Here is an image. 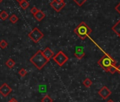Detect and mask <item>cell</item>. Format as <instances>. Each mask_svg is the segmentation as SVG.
<instances>
[{
  "label": "cell",
  "instance_id": "cell-1",
  "mask_svg": "<svg viewBox=\"0 0 120 102\" xmlns=\"http://www.w3.org/2000/svg\"><path fill=\"white\" fill-rule=\"evenodd\" d=\"M30 62L38 70H40L49 63V60L44 56L42 50H38L36 53L30 58Z\"/></svg>",
  "mask_w": 120,
  "mask_h": 102
},
{
  "label": "cell",
  "instance_id": "cell-2",
  "mask_svg": "<svg viewBox=\"0 0 120 102\" xmlns=\"http://www.w3.org/2000/svg\"><path fill=\"white\" fill-rule=\"evenodd\" d=\"M74 31L81 39L84 40L92 33V29L84 21H82L76 28H74Z\"/></svg>",
  "mask_w": 120,
  "mask_h": 102
},
{
  "label": "cell",
  "instance_id": "cell-3",
  "mask_svg": "<svg viewBox=\"0 0 120 102\" xmlns=\"http://www.w3.org/2000/svg\"><path fill=\"white\" fill-rule=\"evenodd\" d=\"M98 64L106 72L108 71L109 68L116 65V61L108 54H105L98 62Z\"/></svg>",
  "mask_w": 120,
  "mask_h": 102
},
{
  "label": "cell",
  "instance_id": "cell-4",
  "mask_svg": "<svg viewBox=\"0 0 120 102\" xmlns=\"http://www.w3.org/2000/svg\"><path fill=\"white\" fill-rule=\"evenodd\" d=\"M52 58H53V60L59 67H62L69 60V58L63 51H59L55 55H54Z\"/></svg>",
  "mask_w": 120,
  "mask_h": 102
},
{
  "label": "cell",
  "instance_id": "cell-5",
  "mask_svg": "<svg viewBox=\"0 0 120 102\" xmlns=\"http://www.w3.org/2000/svg\"><path fill=\"white\" fill-rule=\"evenodd\" d=\"M28 35L34 43H37L44 37V33L40 31L39 28L35 27L28 33Z\"/></svg>",
  "mask_w": 120,
  "mask_h": 102
},
{
  "label": "cell",
  "instance_id": "cell-6",
  "mask_svg": "<svg viewBox=\"0 0 120 102\" xmlns=\"http://www.w3.org/2000/svg\"><path fill=\"white\" fill-rule=\"evenodd\" d=\"M11 91H12V89L7 83H4L0 86V94L4 97H7V96H9Z\"/></svg>",
  "mask_w": 120,
  "mask_h": 102
},
{
  "label": "cell",
  "instance_id": "cell-7",
  "mask_svg": "<svg viewBox=\"0 0 120 102\" xmlns=\"http://www.w3.org/2000/svg\"><path fill=\"white\" fill-rule=\"evenodd\" d=\"M98 94H99L103 99H106V98H107L112 94V92H111V91L108 89L107 86H102V87L98 91Z\"/></svg>",
  "mask_w": 120,
  "mask_h": 102
},
{
  "label": "cell",
  "instance_id": "cell-8",
  "mask_svg": "<svg viewBox=\"0 0 120 102\" xmlns=\"http://www.w3.org/2000/svg\"><path fill=\"white\" fill-rule=\"evenodd\" d=\"M74 55L76 58L81 60L82 59L84 56H85V52H84V50L82 47L81 46H77L76 47V50H75V53H74Z\"/></svg>",
  "mask_w": 120,
  "mask_h": 102
},
{
  "label": "cell",
  "instance_id": "cell-9",
  "mask_svg": "<svg viewBox=\"0 0 120 102\" xmlns=\"http://www.w3.org/2000/svg\"><path fill=\"white\" fill-rule=\"evenodd\" d=\"M50 6L56 12H59L60 11H61L64 7H65V5H66V4H65V2H62V3H56V2H52L50 4Z\"/></svg>",
  "mask_w": 120,
  "mask_h": 102
},
{
  "label": "cell",
  "instance_id": "cell-10",
  "mask_svg": "<svg viewBox=\"0 0 120 102\" xmlns=\"http://www.w3.org/2000/svg\"><path fill=\"white\" fill-rule=\"evenodd\" d=\"M42 54L44 55V56L48 60H49L52 58H53L54 57V52L53 51L49 48V47H47L43 51H42Z\"/></svg>",
  "mask_w": 120,
  "mask_h": 102
},
{
  "label": "cell",
  "instance_id": "cell-11",
  "mask_svg": "<svg viewBox=\"0 0 120 102\" xmlns=\"http://www.w3.org/2000/svg\"><path fill=\"white\" fill-rule=\"evenodd\" d=\"M112 29L117 35H119L120 37V20L119 21H117L116 24H115L112 26Z\"/></svg>",
  "mask_w": 120,
  "mask_h": 102
},
{
  "label": "cell",
  "instance_id": "cell-12",
  "mask_svg": "<svg viewBox=\"0 0 120 102\" xmlns=\"http://www.w3.org/2000/svg\"><path fill=\"white\" fill-rule=\"evenodd\" d=\"M33 16H34V17H35L38 21H41L45 17V13H44L43 12L40 11V10H39V11H38L36 14H35Z\"/></svg>",
  "mask_w": 120,
  "mask_h": 102
},
{
  "label": "cell",
  "instance_id": "cell-13",
  "mask_svg": "<svg viewBox=\"0 0 120 102\" xmlns=\"http://www.w3.org/2000/svg\"><path fill=\"white\" fill-rule=\"evenodd\" d=\"M5 64H6V65H7L9 68H10V69H11V68H13V67L15 66L16 63H15V61H14L13 59L9 58L7 61H6Z\"/></svg>",
  "mask_w": 120,
  "mask_h": 102
},
{
  "label": "cell",
  "instance_id": "cell-14",
  "mask_svg": "<svg viewBox=\"0 0 120 102\" xmlns=\"http://www.w3.org/2000/svg\"><path fill=\"white\" fill-rule=\"evenodd\" d=\"M83 84L86 87L89 88V87H90V86H91V85L93 84V82L91 81V79H89V78H86V79H85L83 80Z\"/></svg>",
  "mask_w": 120,
  "mask_h": 102
},
{
  "label": "cell",
  "instance_id": "cell-15",
  "mask_svg": "<svg viewBox=\"0 0 120 102\" xmlns=\"http://www.w3.org/2000/svg\"><path fill=\"white\" fill-rule=\"evenodd\" d=\"M9 18V14L6 11H2L1 13H0V19L3 21L7 20Z\"/></svg>",
  "mask_w": 120,
  "mask_h": 102
},
{
  "label": "cell",
  "instance_id": "cell-16",
  "mask_svg": "<svg viewBox=\"0 0 120 102\" xmlns=\"http://www.w3.org/2000/svg\"><path fill=\"white\" fill-rule=\"evenodd\" d=\"M19 4H20V7H21V9H23V10H26L30 6V3L28 1H26V0H24L23 2H21Z\"/></svg>",
  "mask_w": 120,
  "mask_h": 102
},
{
  "label": "cell",
  "instance_id": "cell-17",
  "mask_svg": "<svg viewBox=\"0 0 120 102\" xmlns=\"http://www.w3.org/2000/svg\"><path fill=\"white\" fill-rule=\"evenodd\" d=\"M107 72H110L112 75L115 74L116 72H117V66H116V65H113V66L110 67L109 68V70H108Z\"/></svg>",
  "mask_w": 120,
  "mask_h": 102
},
{
  "label": "cell",
  "instance_id": "cell-18",
  "mask_svg": "<svg viewBox=\"0 0 120 102\" xmlns=\"http://www.w3.org/2000/svg\"><path fill=\"white\" fill-rule=\"evenodd\" d=\"M41 102H53V100L49 95H45L42 98Z\"/></svg>",
  "mask_w": 120,
  "mask_h": 102
},
{
  "label": "cell",
  "instance_id": "cell-19",
  "mask_svg": "<svg viewBox=\"0 0 120 102\" xmlns=\"http://www.w3.org/2000/svg\"><path fill=\"white\" fill-rule=\"evenodd\" d=\"M9 21L12 23V24H16L18 21H19V18L16 14H12L10 17H9Z\"/></svg>",
  "mask_w": 120,
  "mask_h": 102
},
{
  "label": "cell",
  "instance_id": "cell-20",
  "mask_svg": "<svg viewBox=\"0 0 120 102\" xmlns=\"http://www.w3.org/2000/svg\"><path fill=\"white\" fill-rule=\"evenodd\" d=\"M8 46V43L5 40H2L0 41V47L2 49H5Z\"/></svg>",
  "mask_w": 120,
  "mask_h": 102
},
{
  "label": "cell",
  "instance_id": "cell-21",
  "mask_svg": "<svg viewBox=\"0 0 120 102\" xmlns=\"http://www.w3.org/2000/svg\"><path fill=\"white\" fill-rule=\"evenodd\" d=\"M19 74L20 75L21 77H23L26 76V75H27V71H26L24 68H21V69H20V70H19Z\"/></svg>",
  "mask_w": 120,
  "mask_h": 102
},
{
  "label": "cell",
  "instance_id": "cell-22",
  "mask_svg": "<svg viewBox=\"0 0 120 102\" xmlns=\"http://www.w3.org/2000/svg\"><path fill=\"white\" fill-rule=\"evenodd\" d=\"M87 1V0H74V2L79 7L83 6V4Z\"/></svg>",
  "mask_w": 120,
  "mask_h": 102
},
{
  "label": "cell",
  "instance_id": "cell-23",
  "mask_svg": "<svg viewBox=\"0 0 120 102\" xmlns=\"http://www.w3.org/2000/svg\"><path fill=\"white\" fill-rule=\"evenodd\" d=\"M38 11H39V9H38L37 7H33L30 9V12H31L33 15H34L35 14H36Z\"/></svg>",
  "mask_w": 120,
  "mask_h": 102
},
{
  "label": "cell",
  "instance_id": "cell-24",
  "mask_svg": "<svg viewBox=\"0 0 120 102\" xmlns=\"http://www.w3.org/2000/svg\"><path fill=\"white\" fill-rule=\"evenodd\" d=\"M115 10H116L119 14H120V3L115 7Z\"/></svg>",
  "mask_w": 120,
  "mask_h": 102
},
{
  "label": "cell",
  "instance_id": "cell-25",
  "mask_svg": "<svg viewBox=\"0 0 120 102\" xmlns=\"http://www.w3.org/2000/svg\"><path fill=\"white\" fill-rule=\"evenodd\" d=\"M53 2L59 4V3H62V2H64V0H53Z\"/></svg>",
  "mask_w": 120,
  "mask_h": 102
},
{
  "label": "cell",
  "instance_id": "cell-26",
  "mask_svg": "<svg viewBox=\"0 0 120 102\" xmlns=\"http://www.w3.org/2000/svg\"><path fill=\"white\" fill-rule=\"evenodd\" d=\"M9 102H18V101H17L15 98H12Z\"/></svg>",
  "mask_w": 120,
  "mask_h": 102
},
{
  "label": "cell",
  "instance_id": "cell-27",
  "mask_svg": "<svg viewBox=\"0 0 120 102\" xmlns=\"http://www.w3.org/2000/svg\"><path fill=\"white\" fill-rule=\"evenodd\" d=\"M117 72L118 73H120V65H118L117 66Z\"/></svg>",
  "mask_w": 120,
  "mask_h": 102
},
{
  "label": "cell",
  "instance_id": "cell-28",
  "mask_svg": "<svg viewBox=\"0 0 120 102\" xmlns=\"http://www.w3.org/2000/svg\"><path fill=\"white\" fill-rule=\"evenodd\" d=\"M24 1V0H16V2L19 3V4H21V2H23Z\"/></svg>",
  "mask_w": 120,
  "mask_h": 102
},
{
  "label": "cell",
  "instance_id": "cell-29",
  "mask_svg": "<svg viewBox=\"0 0 120 102\" xmlns=\"http://www.w3.org/2000/svg\"><path fill=\"white\" fill-rule=\"evenodd\" d=\"M107 102H114V101H113L112 100H111V99H110V100H109V101H108Z\"/></svg>",
  "mask_w": 120,
  "mask_h": 102
},
{
  "label": "cell",
  "instance_id": "cell-30",
  "mask_svg": "<svg viewBox=\"0 0 120 102\" xmlns=\"http://www.w3.org/2000/svg\"><path fill=\"white\" fill-rule=\"evenodd\" d=\"M2 2V0H0V3H1Z\"/></svg>",
  "mask_w": 120,
  "mask_h": 102
}]
</instances>
